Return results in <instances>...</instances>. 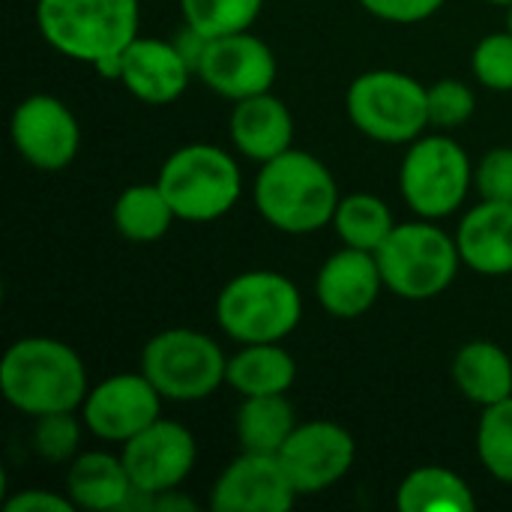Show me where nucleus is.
Instances as JSON below:
<instances>
[{
    "mask_svg": "<svg viewBox=\"0 0 512 512\" xmlns=\"http://www.w3.org/2000/svg\"><path fill=\"white\" fill-rule=\"evenodd\" d=\"M264 9V0H180L183 24L207 39L252 30Z\"/></svg>",
    "mask_w": 512,
    "mask_h": 512,
    "instance_id": "obj_27",
    "label": "nucleus"
},
{
    "mask_svg": "<svg viewBox=\"0 0 512 512\" xmlns=\"http://www.w3.org/2000/svg\"><path fill=\"white\" fill-rule=\"evenodd\" d=\"M111 222L117 234L129 243H156L171 231L177 213L159 183H135L117 195L111 207Z\"/></svg>",
    "mask_w": 512,
    "mask_h": 512,
    "instance_id": "obj_25",
    "label": "nucleus"
},
{
    "mask_svg": "<svg viewBox=\"0 0 512 512\" xmlns=\"http://www.w3.org/2000/svg\"><path fill=\"white\" fill-rule=\"evenodd\" d=\"M300 321L303 294L276 270L237 273L216 297V324L237 345L285 342Z\"/></svg>",
    "mask_w": 512,
    "mask_h": 512,
    "instance_id": "obj_5",
    "label": "nucleus"
},
{
    "mask_svg": "<svg viewBox=\"0 0 512 512\" xmlns=\"http://www.w3.org/2000/svg\"><path fill=\"white\" fill-rule=\"evenodd\" d=\"M120 456L135 492L153 501L156 495L174 492L189 480L198 459V444L183 423L159 417L144 432L129 438Z\"/></svg>",
    "mask_w": 512,
    "mask_h": 512,
    "instance_id": "obj_13",
    "label": "nucleus"
},
{
    "mask_svg": "<svg viewBox=\"0 0 512 512\" xmlns=\"http://www.w3.org/2000/svg\"><path fill=\"white\" fill-rule=\"evenodd\" d=\"M162 393L150 378L138 372H120L87 390L81 402V420L90 435L108 444H126L150 423L162 417Z\"/></svg>",
    "mask_w": 512,
    "mask_h": 512,
    "instance_id": "obj_12",
    "label": "nucleus"
},
{
    "mask_svg": "<svg viewBox=\"0 0 512 512\" xmlns=\"http://www.w3.org/2000/svg\"><path fill=\"white\" fill-rule=\"evenodd\" d=\"M453 384L477 408L498 405L512 396V357L489 339H474L453 357Z\"/></svg>",
    "mask_w": 512,
    "mask_h": 512,
    "instance_id": "obj_21",
    "label": "nucleus"
},
{
    "mask_svg": "<svg viewBox=\"0 0 512 512\" xmlns=\"http://www.w3.org/2000/svg\"><path fill=\"white\" fill-rule=\"evenodd\" d=\"M297 429V411L288 393L279 396H246L234 414V432L240 450L249 453H279L291 432Z\"/></svg>",
    "mask_w": 512,
    "mask_h": 512,
    "instance_id": "obj_24",
    "label": "nucleus"
},
{
    "mask_svg": "<svg viewBox=\"0 0 512 512\" xmlns=\"http://www.w3.org/2000/svg\"><path fill=\"white\" fill-rule=\"evenodd\" d=\"M252 201L270 228L303 237L333 225L342 195L333 171L318 156L291 147L261 165Z\"/></svg>",
    "mask_w": 512,
    "mask_h": 512,
    "instance_id": "obj_1",
    "label": "nucleus"
},
{
    "mask_svg": "<svg viewBox=\"0 0 512 512\" xmlns=\"http://www.w3.org/2000/svg\"><path fill=\"white\" fill-rule=\"evenodd\" d=\"M474 189L480 201L512 204V147H492L474 165Z\"/></svg>",
    "mask_w": 512,
    "mask_h": 512,
    "instance_id": "obj_32",
    "label": "nucleus"
},
{
    "mask_svg": "<svg viewBox=\"0 0 512 512\" xmlns=\"http://www.w3.org/2000/svg\"><path fill=\"white\" fill-rule=\"evenodd\" d=\"M87 369L72 345L51 336H27L6 348L0 360V393L24 417L81 411Z\"/></svg>",
    "mask_w": 512,
    "mask_h": 512,
    "instance_id": "obj_2",
    "label": "nucleus"
},
{
    "mask_svg": "<svg viewBox=\"0 0 512 512\" xmlns=\"http://www.w3.org/2000/svg\"><path fill=\"white\" fill-rule=\"evenodd\" d=\"M486 3H495V6H512V0H486Z\"/></svg>",
    "mask_w": 512,
    "mask_h": 512,
    "instance_id": "obj_36",
    "label": "nucleus"
},
{
    "mask_svg": "<svg viewBox=\"0 0 512 512\" xmlns=\"http://www.w3.org/2000/svg\"><path fill=\"white\" fill-rule=\"evenodd\" d=\"M474 78L495 93H512V33L495 30L483 36L471 51Z\"/></svg>",
    "mask_w": 512,
    "mask_h": 512,
    "instance_id": "obj_30",
    "label": "nucleus"
},
{
    "mask_svg": "<svg viewBox=\"0 0 512 512\" xmlns=\"http://www.w3.org/2000/svg\"><path fill=\"white\" fill-rule=\"evenodd\" d=\"M447 0H360V6L387 24H420L441 12Z\"/></svg>",
    "mask_w": 512,
    "mask_h": 512,
    "instance_id": "obj_33",
    "label": "nucleus"
},
{
    "mask_svg": "<svg viewBox=\"0 0 512 512\" xmlns=\"http://www.w3.org/2000/svg\"><path fill=\"white\" fill-rule=\"evenodd\" d=\"M477 111V93L459 78H438L429 87V123L435 129H459Z\"/></svg>",
    "mask_w": 512,
    "mask_h": 512,
    "instance_id": "obj_31",
    "label": "nucleus"
},
{
    "mask_svg": "<svg viewBox=\"0 0 512 512\" xmlns=\"http://www.w3.org/2000/svg\"><path fill=\"white\" fill-rule=\"evenodd\" d=\"M477 456L498 483L512 486V396L483 408L477 426Z\"/></svg>",
    "mask_w": 512,
    "mask_h": 512,
    "instance_id": "obj_28",
    "label": "nucleus"
},
{
    "mask_svg": "<svg viewBox=\"0 0 512 512\" xmlns=\"http://www.w3.org/2000/svg\"><path fill=\"white\" fill-rule=\"evenodd\" d=\"M384 288L387 285L375 252L351 246L333 252L315 276V297L321 309L342 321L366 315L378 303Z\"/></svg>",
    "mask_w": 512,
    "mask_h": 512,
    "instance_id": "obj_16",
    "label": "nucleus"
},
{
    "mask_svg": "<svg viewBox=\"0 0 512 512\" xmlns=\"http://www.w3.org/2000/svg\"><path fill=\"white\" fill-rule=\"evenodd\" d=\"M276 72L279 66L273 48L261 36L243 30L210 39L198 60L195 78L222 99L240 102L273 90Z\"/></svg>",
    "mask_w": 512,
    "mask_h": 512,
    "instance_id": "obj_14",
    "label": "nucleus"
},
{
    "mask_svg": "<svg viewBox=\"0 0 512 512\" xmlns=\"http://www.w3.org/2000/svg\"><path fill=\"white\" fill-rule=\"evenodd\" d=\"M36 27L63 57L96 66L141 36L138 0H36Z\"/></svg>",
    "mask_w": 512,
    "mask_h": 512,
    "instance_id": "obj_3",
    "label": "nucleus"
},
{
    "mask_svg": "<svg viewBox=\"0 0 512 512\" xmlns=\"http://www.w3.org/2000/svg\"><path fill=\"white\" fill-rule=\"evenodd\" d=\"M507 9H510V12H507V30L512 33V6H507Z\"/></svg>",
    "mask_w": 512,
    "mask_h": 512,
    "instance_id": "obj_37",
    "label": "nucleus"
},
{
    "mask_svg": "<svg viewBox=\"0 0 512 512\" xmlns=\"http://www.w3.org/2000/svg\"><path fill=\"white\" fill-rule=\"evenodd\" d=\"M150 510L192 512L195 510V501H192V498H186V495H180V489H174V492H162V495H156V498L150 501Z\"/></svg>",
    "mask_w": 512,
    "mask_h": 512,
    "instance_id": "obj_35",
    "label": "nucleus"
},
{
    "mask_svg": "<svg viewBox=\"0 0 512 512\" xmlns=\"http://www.w3.org/2000/svg\"><path fill=\"white\" fill-rule=\"evenodd\" d=\"M228 135L240 156L264 165L294 147V114L273 90H267L234 102Z\"/></svg>",
    "mask_w": 512,
    "mask_h": 512,
    "instance_id": "obj_18",
    "label": "nucleus"
},
{
    "mask_svg": "<svg viewBox=\"0 0 512 512\" xmlns=\"http://www.w3.org/2000/svg\"><path fill=\"white\" fill-rule=\"evenodd\" d=\"M84 420L75 417V411H54L33 417V432H30V447L42 462L51 465H69L78 450H81V432Z\"/></svg>",
    "mask_w": 512,
    "mask_h": 512,
    "instance_id": "obj_29",
    "label": "nucleus"
},
{
    "mask_svg": "<svg viewBox=\"0 0 512 512\" xmlns=\"http://www.w3.org/2000/svg\"><path fill=\"white\" fill-rule=\"evenodd\" d=\"M6 512H72L75 504L69 501V495H57L48 489H24L12 498L3 501Z\"/></svg>",
    "mask_w": 512,
    "mask_h": 512,
    "instance_id": "obj_34",
    "label": "nucleus"
},
{
    "mask_svg": "<svg viewBox=\"0 0 512 512\" xmlns=\"http://www.w3.org/2000/svg\"><path fill=\"white\" fill-rule=\"evenodd\" d=\"M192 66L174 45V39H156V36H138L123 51V69L120 84L144 105H171L177 102L189 81Z\"/></svg>",
    "mask_w": 512,
    "mask_h": 512,
    "instance_id": "obj_17",
    "label": "nucleus"
},
{
    "mask_svg": "<svg viewBox=\"0 0 512 512\" xmlns=\"http://www.w3.org/2000/svg\"><path fill=\"white\" fill-rule=\"evenodd\" d=\"M297 498L279 456L243 450L222 468L207 504L216 512H288Z\"/></svg>",
    "mask_w": 512,
    "mask_h": 512,
    "instance_id": "obj_15",
    "label": "nucleus"
},
{
    "mask_svg": "<svg viewBox=\"0 0 512 512\" xmlns=\"http://www.w3.org/2000/svg\"><path fill=\"white\" fill-rule=\"evenodd\" d=\"M474 189L468 150L447 132H426L408 144L399 165V192L420 219L453 216Z\"/></svg>",
    "mask_w": 512,
    "mask_h": 512,
    "instance_id": "obj_9",
    "label": "nucleus"
},
{
    "mask_svg": "<svg viewBox=\"0 0 512 512\" xmlns=\"http://www.w3.org/2000/svg\"><path fill=\"white\" fill-rule=\"evenodd\" d=\"M375 258L387 291L411 303L441 297L465 267L456 237L435 225V219L420 216L414 222H396Z\"/></svg>",
    "mask_w": 512,
    "mask_h": 512,
    "instance_id": "obj_4",
    "label": "nucleus"
},
{
    "mask_svg": "<svg viewBox=\"0 0 512 512\" xmlns=\"http://www.w3.org/2000/svg\"><path fill=\"white\" fill-rule=\"evenodd\" d=\"M333 228H336L342 246L378 252L384 246V240L393 234L396 219L384 198H378L372 192H351V195H342L336 216H333Z\"/></svg>",
    "mask_w": 512,
    "mask_h": 512,
    "instance_id": "obj_26",
    "label": "nucleus"
},
{
    "mask_svg": "<svg viewBox=\"0 0 512 512\" xmlns=\"http://www.w3.org/2000/svg\"><path fill=\"white\" fill-rule=\"evenodd\" d=\"M141 372L165 402H204L228 378V357L213 336L189 327L156 333L141 351Z\"/></svg>",
    "mask_w": 512,
    "mask_h": 512,
    "instance_id": "obj_8",
    "label": "nucleus"
},
{
    "mask_svg": "<svg viewBox=\"0 0 512 512\" xmlns=\"http://www.w3.org/2000/svg\"><path fill=\"white\" fill-rule=\"evenodd\" d=\"M177 219L183 222H216L234 210L243 195V174L237 159L216 144L177 147L159 168L156 177Z\"/></svg>",
    "mask_w": 512,
    "mask_h": 512,
    "instance_id": "obj_6",
    "label": "nucleus"
},
{
    "mask_svg": "<svg viewBox=\"0 0 512 512\" xmlns=\"http://www.w3.org/2000/svg\"><path fill=\"white\" fill-rule=\"evenodd\" d=\"M297 381V360L282 342H258L243 345L234 357H228L225 384L246 396H279L288 393Z\"/></svg>",
    "mask_w": 512,
    "mask_h": 512,
    "instance_id": "obj_22",
    "label": "nucleus"
},
{
    "mask_svg": "<svg viewBox=\"0 0 512 512\" xmlns=\"http://www.w3.org/2000/svg\"><path fill=\"white\" fill-rule=\"evenodd\" d=\"M9 138L27 165L39 171H63L78 156L81 126L63 99L33 93L12 108Z\"/></svg>",
    "mask_w": 512,
    "mask_h": 512,
    "instance_id": "obj_11",
    "label": "nucleus"
},
{
    "mask_svg": "<svg viewBox=\"0 0 512 512\" xmlns=\"http://www.w3.org/2000/svg\"><path fill=\"white\" fill-rule=\"evenodd\" d=\"M63 492L69 495L75 510L90 512L129 510L135 498V486L123 465V456H114L105 450L78 453L69 462Z\"/></svg>",
    "mask_w": 512,
    "mask_h": 512,
    "instance_id": "obj_20",
    "label": "nucleus"
},
{
    "mask_svg": "<svg viewBox=\"0 0 512 512\" xmlns=\"http://www.w3.org/2000/svg\"><path fill=\"white\" fill-rule=\"evenodd\" d=\"M300 498L321 495L342 483L357 459V441L333 420L297 423L285 447L276 453Z\"/></svg>",
    "mask_w": 512,
    "mask_h": 512,
    "instance_id": "obj_10",
    "label": "nucleus"
},
{
    "mask_svg": "<svg viewBox=\"0 0 512 512\" xmlns=\"http://www.w3.org/2000/svg\"><path fill=\"white\" fill-rule=\"evenodd\" d=\"M345 111L354 129L378 144H411L426 135L429 87L399 69H369L345 93Z\"/></svg>",
    "mask_w": 512,
    "mask_h": 512,
    "instance_id": "obj_7",
    "label": "nucleus"
},
{
    "mask_svg": "<svg viewBox=\"0 0 512 512\" xmlns=\"http://www.w3.org/2000/svg\"><path fill=\"white\" fill-rule=\"evenodd\" d=\"M399 512H474L477 495L468 480L444 465L414 468L396 489Z\"/></svg>",
    "mask_w": 512,
    "mask_h": 512,
    "instance_id": "obj_23",
    "label": "nucleus"
},
{
    "mask_svg": "<svg viewBox=\"0 0 512 512\" xmlns=\"http://www.w3.org/2000/svg\"><path fill=\"white\" fill-rule=\"evenodd\" d=\"M456 243L462 264L480 276H510L512 273V204L480 201L474 204L459 228Z\"/></svg>",
    "mask_w": 512,
    "mask_h": 512,
    "instance_id": "obj_19",
    "label": "nucleus"
}]
</instances>
